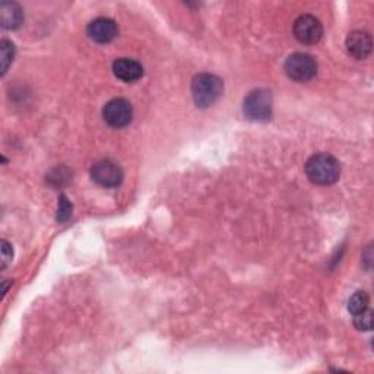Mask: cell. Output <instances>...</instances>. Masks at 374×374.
Here are the masks:
<instances>
[{
  "mask_svg": "<svg viewBox=\"0 0 374 374\" xmlns=\"http://www.w3.org/2000/svg\"><path fill=\"white\" fill-rule=\"evenodd\" d=\"M308 180L318 186H329L339 180L341 164L331 154H316L306 162Z\"/></svg>",
  "mask_w": 374,
  "mask_h": 374,
  "instance_id": "1",
  "label": "cell"
},
{
  "mask_svg": "<svg viewBox=\"0 0 374 374\" xmlns=\"http://www.w3.org/2000/svg\"><path fill=\"white\" fill-rule=\"evenodd\" d=\"M224 91L222 80L212 73H199L192 82V95L197 107H209L219 100Z\"/></svg>",
  "mask_w": 374,
  "mask_h": 374,
  "instance_id": "2",
  "label": "cell"
},
{
  "mask_svg": "<svg viewBox=\"0 0 374 374\" xmlns=\"http://www.w3.org/2000/svg\"><path fill=\"white\" fill-rule=\"evenodd\" d=\"M286 75L297 82H308L318 73V62L307 53H294L285 62Z\"/></svg>",
  "mask_w": 374,
  "mask_h": 374,
  "instance_id": "3",
  "label": "cell"
},
{
  "mask_svg": "<svg viewBox=\"0 0 374 374\" xmlns=\"http://www.w3.org/2000/svg\"><path fill=\"white\" fill-rule=\"evenodd\" d=\"M244 114L256 122H264L272 116V95L266 90L251 91L244 98Z\"/></svg>",
  "mask_w": 374,
  "mask_h": 374,
  "instance_id": "4",
  "label": "cell"
},
{
  "mask_svg": "<svg viewBox=\"0 0 374 374\" xmlns=\"http://www.w3.org/2000/svg\"><path fill=\"white\" fill-rule=\"evenodd\" d=\"M91 177L101 187L114 189L122 185L125 175L118 162L111 160H101L93 165Z\"/></svg>",
  "mask_w": 374,
  "mask_h": 374,
  "instance_id": "5",
  "label": "cell"
},
{
  "mask_svg": "<svg viewBox=\"0 0 374 374\" xmlns=\"http://www.w3.org/2000/svg\"><path fill=\"white\" fill-rule=\"evenodd\" d=\"M103 118L114 129L128 126L133 119V108L125 98H114L108 101L103 110Z\"/></svg>",
  "mask_w": 374,
  "mask_h": 374,
  "instance_id": "6",
  "label": "cell"
},
{
  "mask_svg": "<svg viewBox=\"0 0 374 374\" xmlns=\"http://www.w3.org/2000/svg\"><path fill=\"white\" fill-rule=\"evenodd\" d=\"M293 31H294L296 38L301 44L311 46V44H316L322 40L323 25L318 18L313 16V15H301L296 19Z\"/></svg>",
  "mask_w": 374,
  "mask_h": 374,
  "instance_id": "7",
  "label": "cell"
},
{
  "mask_svg": "<svg viewBox=\"0 0 374 374\" xmlns=\"http://www.w3.org/2000/svg\"><path fill=\"white\" fill-rule=\"evenodd\" d=\"M86 34L95 43L107 44L118 37L119 26L110 18H97L90 22L88 28H86Z\"/></svg>",
  "mask_w": 374,
  "mask_h": 374,
  "instance_id": "8",
  "label": "cell"
},
{
  "mask_svg": "<svg viewBox=\"0 0 374 374\" xmlns=\"http://www.w3.org/2000/svg\"><path fill=\"white\" fill-rule=\"evenodd\" d=\"M345 44H347L348 53L358 61H363L365 59V57H368V54L371 53V47H373L371 36L365 31L350 33Z\"/></svg>",
  "mask_w": 374,
  "mask_h": 374,
  "instance_id": "9",
  "label": "cell"
},
{
  "mask_svg": "<svg viewBox=\"0 0 374 374\" xmlns=\"http://www.w3.org/2000/svg\"><path fill=\"white\" fill-rule=\"evenodd\" d=\"M113 73L123 82H135L142 78L143 68L139 62L123 57L113 63Z\"/></svg>",
  "mask_w": 374,
  "mask_h": 374,
  "instance_id": "10",
  "label": "cell"
},
{
  "mask_svg": "<svg viewBox=\"0 0 374 374\" xmlns=\"http://www.w3.org/2000/svg\"><path fill=\"white\" fill-rule=\"evenodd\" d=\"M0 11H2V26L6 30H16L24 22V12L18 4L6 2Z\"/></svg>",
  "mask_w": 374,
  "mask_h": 374,
  "instance_id": "11",
  "label": "cell"
},
{
  "mask_svg": "<svg viewBox=\"0 0 374 374\" xmlns=\"http://www.w3.org/2000/svg\"><path fill=\"white\" fill-rule=\"evenodd\" d=\"M368 294L365 291H357L348 301V310L355 316L358 313H363L368 308Z\"/></svg>",
  "mask_w": 374,
  "mask_h": 374,
  "instance_id": "12",
  "label": "cell"
},
{
  "mask_svg": "<svg viewBox=\"0 0 374 374\" xmlns=\"http://www.w3.org/2000/svg\"><path fill=\"white\" fill-rule=\"evenodd\" d=\"M0 51H2V73L5 75L11 63L14 62L15 46L8 40H2V43H0Z\"/></svg>",
  "mask_w": 374,
  "mask_h": 374,
  "instance_id": "13",
  "label": "cell"
},
{
  "mask_svg": "<svg viewBox=\"0 0 374 374\" xmlns=\"http://www.w3.org/2000/svg\"><path fill=\"white\" fill-rule=\"evenodd\" d=\"M371 314L373 313L367 308L365 311L354 316V325L358 331H364V332L371 331V328H373V316Z\"/></svg>",
  "mask_w": 374,
  "mask_h": 374,
  "instance_id": "14",
  "label": "cell"
},
{
  "mask_svg": "<svg viewBox=\"0 0 374 374\" xmlns=\"http://www.w3.org/2000/svg\"><path fill=\"white\" fill-rule=\"evenodd\" d=\"M72 215V204L68 200L65 194L61 196L59 199V209H57V219L61 222H66Z\"/></svg>",
  "mask_w": 374,
  "mask_h": 374,
  "instance_id": "15",
  "label": "cell"
},
{
  "mask_svg": "<svg viewBox=\"0 0 374 374\" xmlns=\"http://www.w3.org/2000/svg\"><path fill=\"white\" fill-rule=\"evenodd\" d=\"M14 250L6 240H2V268H6L12 261Z\"/></svg>",
  "mask_w": 374,
  "mask_h": 374,
  "instance_id": "16",
  "label": "cell"
}]
</instances>
